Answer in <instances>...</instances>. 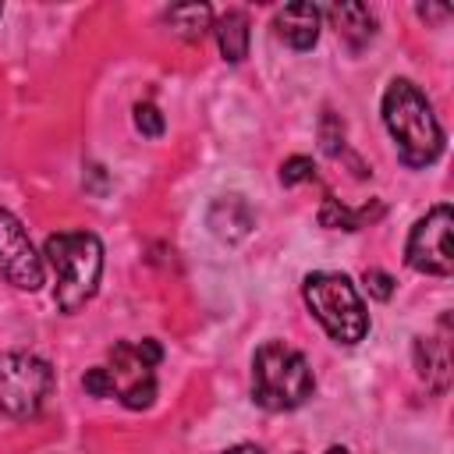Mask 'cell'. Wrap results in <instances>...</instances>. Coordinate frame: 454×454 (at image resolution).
Masks as SVG:
<instances>
[{
	"label": "cell",
	"instance_id": "603a6c76",
	"mask_svg": "<svg viewBox=\"0 0 454 454\" xmlns=\"http://www.w3.org/2000/svg\"><path fill=\"white\" fill-rule=\"evenodd\" d=\"M0 14H4V7H0Z\"/></svg>",
	"mask_w": 454,
	"mask_h": 454
},
{
	"label": "cell",
	"instance_id": "9c48e42d",
	"mask_svg": "<svg viewBox=\"0 0 454 454\" xmlns=\"http://www.w3.org/2000/svg\"><path fill=\"white\" fill-rule=\"evenodd\" d=\"M319 21H323V14L316 4H287L277 11L273 28L291 50H312L319 39Z\"/></svg>",
	"mask_w": 454,
	"mask_h": 454
},
{
	"label": "cell",
	"instance_id": "5b68a950",
	"mask_svg": "<svg viewBox=\"0 0 454 454\" xmlns=\"http://www.w3.org/2000/svg\"><path fill=\"white\" fill-rule=\"evenodd\" d=\"M163 358V348L145 337V340H117L110 348L106 380H110V397H117L124 408L142 411L156 401V365Z\"/></svg>",
	"mask_w": 454,
	"mask_h": 454
},
{
	"label": "cell",
	"instance_id": "3957f363",
	"mask_svg": "<svg viewBox=\"0 0 454 454\" xmlns=\"http://www.w3.org/2000/svg\"><path fill=\"white\" fill-rule=\"evenodd\" d=\"M316 390L312 369L301 351L284 340H266L252 355V397L266 411H294Z\"/></svg>",
	"mask_w": 454,
	"mask_h": 454
},
{
	"label": "cell",
	"instance_id": "4fadbf2b",
	"mask_svg": "<svg viewBox=\"0 0 454 454\" xmlns=\"http://www.w3.org/2000/svg\"><path fill=\"white\" fill-rule=\"evenodd\" d=\"M376 216H383V206H380V202H376L372 209H369V206L351 209V206H344L340 199H323V206H319V223H323V227H337V231H358V227L372 223Z\"/></svg>",
	"mask_w": 454,
	"mask_h": 454
},
{
	"label": "cell",
	"instance_id": "6da1fadb",
	"mask_svg": "<svg viewBox=\"0 0 454 454\" xmlns=\"http://www.w3.org/2000/svg\"><path fill=\"white\" fill-rule=\"evenodd\" d=\"M383 124L397 145V156L408 167H429L443 153V128L429 106V99L419 92L415 82L394 78L383 89Z\"/></svg>",
	"mask_w": 454,
	"mask_h": 454
},
{
	"label": "cell",
	"instance_id": "7402d4cb",
	"mask_svg": "<svg viewBox=\"0 0 454 454\" xmlns=\"http://www.w3.org/2000/svg\"><path fill=\"white\" fill-rule=\"evenodd\" d=\"M326 454H348V450H344V447H330Z\"/></svg>",
	"mask_w": 454,
	"mask_h": 454
},
{
	"label": "cell",
	"instance_id": "7c38bea8",
	"mask_svg": "<svg viewBox=\"0 0 454 454\" xmlns=\"http://www.w3.org/2000/svg\"><path fill=\"white\" fill-rule=\"evenodd\" d=\"M209 227L216 238L223 241H238L252 231V209L238 199V195H227V199H216L213 209H209Z\"/></svg>",
	"mask_w": 454,
	"mask_h": 454
},
{
	"label": "cell",
	"instance_id": "30bf717a",
	"mask_svg": "<svg viewBox=\"0 0 454 454\" xmlns=\"http://www.w3.org/2000/svg\"><path fill=\"white\" fill-rule=\"evenodd\" d=\"M326 18L333 21L337 35L351 50H362L376 35V14L365 4H333V7H326Z\"/></svg>",
	"mask_w": 454,
	"mask_h": 454
},
{
	"label": "cell",
	"instance_id": "52a82bcc",
	"mask_svg": "<svg viewBox=\"0 0 454 454\" xmlns=\"http://www.w3.org/2000/svg\"><path fill=\"white\" fill-rule=\"evenodd\" d=\"M450 231H454V213L450 206H433L408 234L404 241V262L415 273L429 277H450L454 273V248H450Z\"/></svg>",
	"mask_w": 454,
	"mask_h": 454
},
{
	"label": "cell",
	"instance_id": "e0dca14e",
	"mask_svg": "<svg viewBox=\"0 0 454 454\" xmlns=\"http://www.w3.org/2000/svg\"><path fill=\"white\" fill-rule=\"evenodd\" d=\"M135 128L145 138H160L163 135V114L156 103H135Z\"/></svg>",
	"mask_w": 454,
	"mask_h": 454
},
{
	"label": "cell",
	"instance_id": "cb8c5ba5",
	"mask_svg": "<svg viewBox=\"0 0 454 454\" xmlns=\"http://www.w3.org/2000/svg\"><path fill=\"white\" fill-rule=\"evenodd\" d=\"M298 454H301V450H298Z\"/></svg>",
	"mask_w": 454,
	"mask_h": 454
},
{
	"label": "cell",
	"instance_id": "9a60e30c",
	"mask_svg": "<svg viewBox=\"0 0 454 454\" xmlns=\"http://www.w3.org/2000/svg\"><path fill=\"white\" fill-rule=\"evenodd\" d=\"M319 142H323L326 156H340L344 153V121L333 110H326L323 121H319Z\"/></svg>",
	"mask_w": 454,
	"mask_h": 454
},
{
	"label": "cell",
	"instance_id": "7a4b0ae2",
	"mask_svg": "<svg viewBox=\"0 0 454 454\" xmlns=\"http://www.w3.org/2000/svg\"><path fill=\"white\" fill-rule=\"evenodd\" d=\"M43 262L53 270V301L60 312H78L92 301L103 277V241L92 231H57L43 245Z\"/></svg>",
	"mask_w": 454,
	"mask_h": 454
},
{
	"label": "cell",
	"instance_id": "ba28073f",
	"mask_svg": "<svg viewBox=\"0 0 454 454\" xmlns=\"http://www.w3.org/2000/svg\"><path fill=\"white\" fill-rule=\"evenodd\" d=\"M0 273L18 291H39L46 280L43 255L35 252L25 223L7 206H0Z\"/></svg>",
	"mask_w": 454,
	"mask_h": 454
},
{
	"label": "cell",
	"instance_id": "8992f818",
	"mask_svg": "<svg viewBox=\"0 0 454 454\" xmlns=\"http://www.w3.org/2000/svg\"><path fill=\"white\" fill-rule=\"evenodd\" d=\"M53 394V369L28 351H0V411L11 419H32Z\"/></svg>",
	"mask_w": 454,
	"mask_h": 454
},
{
	"label": "cell",
	"instance_id": "ffe728a7",
	"mask_svg": "<svg viewBox=\"0 0 454 454\" xmlns=\"http://www.w3.org/2000/svg\"><path fill=\"white\" fill-rule=\"evenodd\" d=\"M419 14H422V18H447L450 11H447V7H429V4H419Z\"/></svg>",
	"mask_w": 454,
	"mask_h": 454
},
{
	"label": "cell",
	"instance_id": "ac0fdd59",
	"mask_svg": "<svg viewBox=\"0 0 454 454\" xmlns=\"http://www.w3.org/2000/svg\"><path fill=\"white\" fill-rule=\"evenodd\" d=\"M362 280H365V291H369L376 301H390V294H394V277H390V273H383V270H365Z\"/></svg>",
	"mask_w": 454,
	"mask_h": 454
},
{
	"label": "cell",
	"instance_id": "8fae6325",
	"mask_svg": "<svg viewBox=\"0 0 454 454\" xmlns=\"http://www.w3.org/2000/svg\"><path fill=\"white\" fill-rule=\"evenodd\" d=\"M213 32H216V46L227 64H241L248 57V14L245 11H238V7L223 11L213 21Z\"/></svg>",
	"mask_w": 454,
	"mask_h": 454
},
{
	"label": "cell",
	"instance_id": "5bb4252c",
	"mask_svg": "<svg viewBox=\"0 0 454 454\" xmlns=\"http://www.w3.org/2000/svg\"><path fill=\"white\" fill-rule=\"evenodd\" d=\"M167 21L181 39L195 43L213 28V11H209V4H177L167 11Z\"/></svg>",
	"mask_w": 454,
	"mask_h": 454
},
{
	"label": "cell",
	"instance_id": "44dd1931",
	"mask_svg": "<svg viewBox=\"0 0 454 454\" xmlns=\"http://www.w3.org/2000/svg\"><path fill=\"white\" fill-rule=\"evenodd\" d=\"M223 454H262L255 443H238V447H227Z\"/></svg>",
	"mask_w": 454,
	"mask_h": 454
},
{
	"label": "cell",
	"instance_id": "d6986e66",
	"mask_svg": "<svg viewBox=\"0 0 454 454\" xmlns=\"http://www.w3.org/2000/svg\"><path fill=\"white\" fill-rule=\"evenodd\" d=\"M82 387H85V394H92V397H110V380H106V369H103V365L85 369Z\"/></svg>",
	"mask_w": 454,
	"mask_h": 454
},
{
	"label": "cell",
	"instance_id": "2e32d148",
	"mask_svg": "<svg viewBox=\"0 0 454 454\" xmlns=\"http://www.w3.org/2000/svg\"><path fill=\"white\" fill-rule=\"evenodd\" d=\"M301 181H316V163L312 156H291L280 163V184H301Z\"/></svg>",
	"mask_w": 454,
	"mask_h": 454
},
{
	"label": "cell",
	"instance_id": "277c9868",
	"mask_svg": "<svg viewBox=\"0 0 454 454\" xmlns=\"http://www.w3.org/2000/svg\"><path fill=\"white\" fill-rule=\"evenodd\" d=\"M301 298L309 312L337 344H358L369 333V312L358 298V287L333 270H316L301 280Z\"/></svg>",
	"mask_w": 454,
	"mask_h": 454
}]
</instances>
